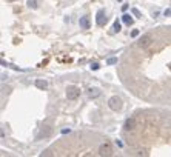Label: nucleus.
I'll use <instances>...</instances> for the list:
<instances>
[{"label":"nucleus","mask_w":171,"mask_h":157,"mask_svg":"<svg viewBox=\"0 0 171 157\" xmlns=\"http://www.w3.org/2000/svg\"><path fill=\"white\" fill-rule=\"evenodd\" d=\"M108 106H110L113 111H120L123 106V102L119 96H113L110 100H108Z\"/></svg>","instance_id":"obj_1"},{"label":"nucleus","mask_w":171,"mask_h":157,"mask_svg":"<svg viewBox=\"0 0 171 157\" xmlns=\"http://www.w3.org/2000/svg\"><path fill=\"white\" fill-rule=\"evenodd\" d=\"M153 42H154V40H153V35H151V34H143L140 39L137 40L136 45H137V48H142V49H143V48H148Z\"/></svg>","instance_id":"obj_2"},{"label":"nucleus","mask_w":171,"mask_h":157,"mask_svg":"<svg viewBox=\"0 0 171 157\" xmlns=\"http://www.w3.org/2000/svg\"><path fill=\"white\" fill-rule=\"evenodd\" d=\"M99 154L100 156H111L113 154V146L110 142H103L100 146H99Z\"/></svg>","instance_id":"obj_3"},{"label":"nucleus","mask_w":171,"mask_h":157,"mask_svg":"<svg viewBox=\"0 0 171 157\" xmlns=\"http://www.w3.org/2000/svg\"><path fill=\"white\" fill-rule=\"evenodd\" d=\"M80 96V89L77 86H68L66 88V97L68 100H76Z\"/></svg>","instance_id":"obj_4"},{"label":"nucleus","mask_w":171,"mask_h":157,"mask_svg":"<svg viewBox=\"0 0 171 157\" xmlns=\"http://www.w3.org/2000/svg\"><path fill=\"white\" fill-rule=\"evenodd\" d=\"M136 119L134 117H130V119H127L125 120V123H123V129L125 131H133V129H136Z\"/></svg>","instance_id":"obj_5"},{"label":"nucleus","mask_w":171,"mask_h":157,"mask_svg":"<svg viewBox=\"0 0 171 157\" xmlns=\"http://www.w3.org/2000/svg\"><path fill=\"white\" fill-rule=\"evenodd\" d=\"M96 23H97V26H103V25L106 23V15H105V11H103V9H99V11H97Z\"/></svg>","instance_id":"obj_6"},{"label":"nucleus","mask_w":171,"mask_h":157,"mask_svg":"<svg viewBox=\"0 0 171 157\" xmlns=\"http://www.w3.org/2000/svg\"><path fill=\"white\" fill-rule=\"evenodd\" d=\"M51 133H52V129H51V126H48V125H45V126H42V129H40V133L37 134V139H46V137H49V136H51Z\"/></svg>","instance_id":"obj_7"},{"label":"nucleus","mask_w":171,"mask_h":157,"mask_svg":"<svg viewBox=\"0 0 171 157\" xmlns=\"http://www.w3.org/2000/svg\"><path fill=\"white\" fill-rule=\"evenodd\" d=\"M79 25H80V28H82V29H89V26H91V23H89V18H88V15L80 17Z\"/></svg>","instance_id":"obj_8"},{"label":"nucleus","mask_w":171,"mask_h":157,"mask_svg":"<svg viewBox=\"0 0 171 157\" xmlns=\"http://www.w3.org/2000/svg\"><path fill=\"white\" fill-rule=\"evenodd\" d=\"M35 86H37L39 89H46L48 88V82L42 80V79H37V80H35Z\"/></svg>","instance_id":"obj_9"},{"label":"nucleus","mask_w":171,"mask_h":157,"mask_svg":"<svg viewBox=\"0 0 171 157\" xmlns=\"http://www.w3.org/2000/svg\"><path fill=\"white\" fill-rule=\"evenodd\" d=\"M88 96H89V99H96V97L100 96V91H99L97 88H89L88 89Z\"/></svg>","instance_id":"obj_10"},{"label":"nucleus","mask_w":171,"mask_h":157,"mask_svg":"<svg viewBox=\"0 0 171 157\" xmlns=\"http://www.w3.org/2000/svg\"><path fill=\"white\" fill-rule=\"evenodd\" d=\"M122 22H123V23H127V25L130 26V25H133L134 20H133V17H131L130 14H123V15H122Z\"/></svg>","instance_id":"obj_11"},{"label":"nucleus","mask_w":171,"mask_h":157,"mask_svg":"<svg viewBox=\"0 0 171 157\" xmlns=\"http://www.w3.org/2000/svg\"><path fill=\"white\" fill-rule=\"evenodd\" d=\"M120 28H122V26H120V22H119V20H116L114 25H113V31H114V32H119V31H120Z\"/></svg>","instance_id":"obj_12"},{"label":"nucleus","mask_w":171,"mask_h":157,"mask_svg":"<svg viewBox=\"0 0 171 157\" xmlns=\"http://www.w3.org/2000/svg\"><path fill=\"white\" fill-rule=\"evenodd\" d=\"M28 6L35 9V8H37V0H28Z\"/></svg>","instance_id":"obj_13"},{"label":"nucleus","mask_w":171,"mask_h":157,"mask_svg":"<svg viewBox=\"0 0 171 157\" xmlns=\"http://www.w3.org/2000/svg\"><path fill=\"white\" fill-rule=\"evenodd\" d=\"M106 63L108 65H116V63H117V57H110L106 60Z\"/></svg>","instance_id":"obj_14"},{"label":"nucleus","mask_w":171,"mask_h":157,"mask_svg":"<svg viewBox=\"0 0 171 157\" xmlns=\"http://www.w3.org/2000/svg\"><path fill=\"white\" fill-rule=\"evenodd\" d=\"M89 68H91L93 71H97L99 68H100V65H99L97 62H94V63H91V66H89Z\"/></svg>","instance_id":"obj_15"},{"label":"nucleus","mask_w":171,"mask_h":157,"mask_svg":"<svg viewBox=\"0 0 171 157\" xmlns=\"http://www.w3.org/2000/svg\"><path fill=\"white\" fill-rule=\"evenodd\" d=\"M131 13L136 15V17H142V14L139 13V9H136V8H133V9H131Z\"/></svg>","instance_id":"obj_16"},{"label":"nucleus","mask_w":171,"mask_h":157,"mask_svg":"<svg viewBox=\"0 0 171 157\" xmlns=\"http://www.w3.org/2000/svg\"><path fill=\"white\" fill-rule=\"evenodd\" d=\"M139 35V29H133L131 31V37H137Z\"/></svg>","instance_id":"obj_17"},{"label":"nucleus","mask_w":171,"mask_h":157,"mask_svg":"<svg viewBox=\"0 0 171 157\" xmlns=\"http://www.w3.org/2000/svg\"><path fill=\"white\" fill-rule=\"evenodd\" d=\"M164 14H165V17H170V15H171V9H165Z\"/></svg>","instance_id":"obj_18"},{"label":"nucleus","mask_w":171,"mask_h":157,"mask_svg":"<svg viewBox=\"0 0 171 157\" xmlns=\"http://www.w3.org/2000/svg\"><path fill=\"white\" fill-rule=\"evenodd\" d=\"M8 2H14V0H8Z\"/></svg>","instance_id":"obj_19"},{"label":"nucleus","mask_w":171,"mask_h":157,"mask_svg":"<svg viewBox=\"0 0 171 157\" xmlns=\"http://www.w3.org/2000/svg\"><path fill=\"white\" fill-rule=\"evenodd\" d=\"M117 2H122V0H117Z\"/></svg>","instance_id":"obj_20"}]
</instances>
